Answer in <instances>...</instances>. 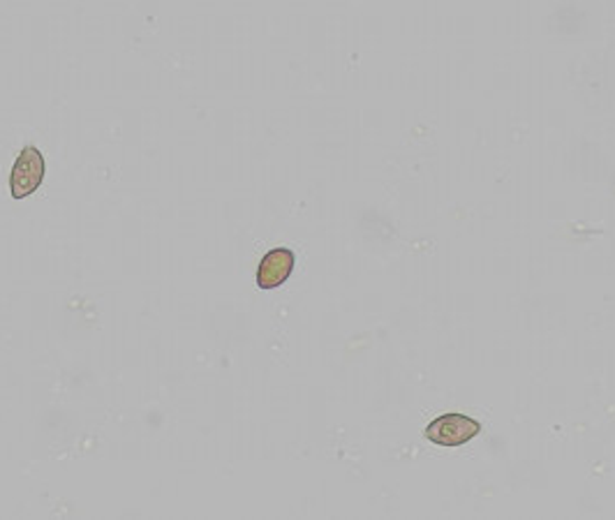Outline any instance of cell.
Returning a JSON list of instances; mask_svg holds the SVG:
<instances>
[{"instance_id": "2", "label": "cell", "mask_w": 615, "mask_h": 520, "mask_svg": "<svg viewBox=\"0 0 615 520\" xmlns=\"http://www.w3.org/2000/svg\"><path fill=\"white\" fill-rule=\"evenodd\" d=\"M45 173H47V162L43 150L33 144L24 146L19 150V156L10 171V195L14 199L31 197L33 192L43 185Z\"/></svg>"}, {"instance_id": "1", "label": "cell", "mask_w": 615, "mask_h": 520, "mask_svg": "<svg viewBox=\"0 0 615 520\" xmlns=\"http://www.w3.org/2000/svg\"><path fill=\"white\" fill-rule=\"evenodd\" d=\"M482 423L477 419L460 414V412H447L435 416L429 426L424 428V437L431 445L437 447H463L472 442L479 433H482Z\"/></svg>"}, {"instance_id": "3", "label": "cell", "mask_w": 615, "mask_h": 520, "mask_svg": "<svg viewBox=\"0 0 615 520\" xmlns=\"http://www.w3.org/2000/svg\"><path fill=\"white\" fill-rule=\"evenodd\" d=\"M297 266V255L294 250L290 247H274L260 259L257 264V287L264 289V292H272V289H278L280 285H285L287 280L292 278Z\"/></svg>"}]
</instances>
